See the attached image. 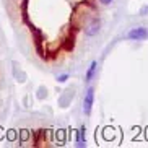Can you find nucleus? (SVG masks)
<instances>
[{
	"label": "nucleus",
	"instance_id": "0eeeda50",
	"mask_svg": "<svg viewBox=\"0 0 148 148\" xmlns=\"http://www.w3.org/2000/svg\"><path fill=\"white\" fill-rule=\"evenodd\" d=\"M140 15H148V5H143V7H142V8H140V12H138Z\"/></svg>",
	"mask_w": 148,
	"mask_h": 148
},
{
	"label": "nucleus",
	"instance_id": "f03ea898",
	"mask_svg": "<svg viewBox=\"0 0 148 148\" xmlns=\"http://www.w3.org/2000/svg\"><path fill=\"white\" fill-rule=\"evenodd\" d=\"M127 38L132 41H143L148 38V29L143 26H137L134 28V29L129 31V34H127Z\"/></svg>",
	"mask_w": 148,
	"mask_h": 148
},
{
	"label": "nucleus",
	"instance_id": "20e7f679",
	"mask_svg": "<svg viewBox=\"0 0 148 148\" xmlns=\"http://www.w3.org/2000/svg\"><path fill=\"white\" fill-rule=\"evenodd\" d=\"M96 69H98V64H96V62H91V65H90V69H88V72H86V77H85L86 82H91L93 80V77H95V73H96Z\"/></svg>",
	"mask_w": 148,
	"mask_h": 148
},
{
	"label": "nucleus",
	"instance_id": "7ed1b4c3",
	"mask_svg": "<svg viewBox=\"0 0 148 148\" xmlns=\"http://www.w3.org/2000/svg\"><path fill=\"white\" fill-rule=\"evenodd\" d=\"M101 29V20L99 18H93L91 21L88 23V26L85 28V34L86 36H96Z\"/></svg>",
	"mask_w": 148,
	"mask_h": 148
},
{
	"label": "nucleus",
	"instance_id": "6e6552de",
	"mask_svg": "<svg viewBox=\"0 0 148 148\" xmlns=\"http://www.w3.org/2000/svg\"><path fill=\"white\" fill-rule=\"evenodd\" d=\"M103 5H109V3H112V0H99Z\"/></svg>",
	"mask_w": 148,
	"mask_h": 148
},
{
	"label": "nucleus",
	"instance_id": "423d86ee",
	"mask_svg": "<svg viewBox=\"0 0 148 148\" xmlns=\"http://www.w3.org/2000/svg\"><path fill=\"white\" fill-rule=\"evenodd\" d=\"M67 78H69V75L64 73V75H60V77H57V82H59V83H65Z\"/></svg>",
	"mask_w": 148,
	"mask_h": 148
},
{
	"label": "nucleus",
	"instance_id": "f257e3e1",
	"mask_svg": "<svg viewBox=\"0 0 148 148\" xmlns=\"http://www.w3.org/2000/svg\"><path fill=\"white\" fill-rule=\"evenodd\" d=\"M93 103H95V88H88L86 95H85V98H83V112L86 114V116L91 114Z\"/></svg>",
	"mask_w": 148,
	"mask_h": 148
},
{
	"label": "nucleus",
	"instance_id": "39448f33",
	"mask_svg": "<svg viewBox=\"0 0 148 148\" xmlns=\"http://www.w3.org/2000/svg\"><path fill=\"white\" fill-rule=\"evenodd\" d=\"M77 142H78V147H82V145L85 147V127H82L78 130V140Z\"/></svg>",
	"mask_w": 148,
	"mask_h": 148
}]
</instances>
